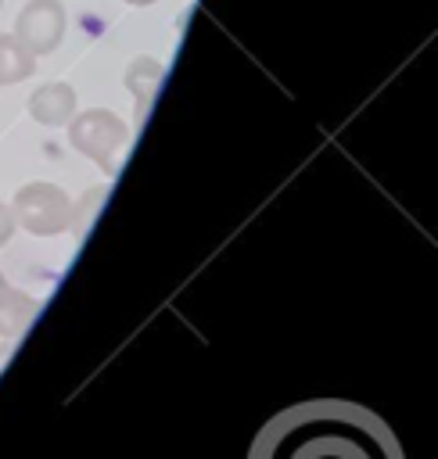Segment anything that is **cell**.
Listing matches in <instances>:
<instances>
[{
  "instance_id": "10",
  "label": "cell",
  "mask_w": 438,
  "mask_h": 459,
  "mask_svg": "<svg viewBox=\"0 0 438 459\" xmlns=\"http://www.w3.org/2000/svg\"><path fill=\"white\" fill-rule=\"evenodd\" d=\"M11 359V344H0V366Z\"/></svg>"
},
{
  "instance_id": "12",
  "label": "cell",
  "mask_w": 438,
  "mask_h": 459,
  "mask_svg": "<svg viewBox=\"0 0 438 459\" xmlns=\"http://www.w3.org/2000/svg\"><path fill=\"white\" fill-rule=\"evenodd\" d=\"M4 290H7V283H4V276H0V294H4Z\"/></svg>"
},
{
  "instance_id": "1",
  "label": "cell",
  "mask_w": 438,
  "mask_h": 459,
  "mask_svg": "<svg viewBox=\"0 0 438 459\" xmlns=\"http://www.w3.org/2000/svg\"><path fill=\"white\" fill-rule=\"evenodd\" d=\"M248 459H406L395 430L348 398H309L269 416Z\"/></svg>"
},
{
  "instance_id": "9",
  "label": "cell",
  "mask_w": 438,
  "mask_h": 459,
  "mask_svg": "<svg viewBox=\"0 0 438 459\" xmlns=\"http://www.w3.org/2000/svg\"><path fill=\"white\" fill-rule=\"evenodd\" d=\"M11 230H14V215H11V208H7V204H0V244H7Z\"/></svg>"
},
{
  "instance_id": "5",
  "label": "cell",
  "mask_w": 438,
  "mask_h": 459,
  "mask_svg": "<svg viewBox=\"0 0 438 459\" xmlns=\"http://www.w3.org/2000/svg\"><path fill=\"white\" fill-rule=\"evenodd\" d=\"M75 111V90L65 82H47L29 97V115L43 126H65Z\"/></svg>"
},
{
  "instance_id": "7",
  "label": "cell",
  "mask_w": 438,
  "mask_h": 459,
  "mask_svg": "<svg viewBox=\"0 0 438 459\" xmlns=\"http://www.w3.org/2000/svg\"><path fill=\"white\" fill-rule=\"evenodd\" d=\"M32 72V54L7 32H0V86L4 82H22Z\"/></svg>"
},
{
  "instance_id": "11",
  "label": "cell",
  "mask_w": 438,
  "mask_h": 459,
  "mask_svg": "<svg viewBox=\"0 0 438 459\" xmlns=\"http://www.w3.org/2000/svg\"><path fill=\"white\" fill-rule=\"evenodd\" d=\"M129 4H154V0H129Z\"/></svg>"
},
{
  "instance_id": "3",
  "label": "cell",
  "mask_w": 438,
  "mask_h": 459,
  "mask_svg": "<svg viewBox=\"0 0 438 459\" xmlns=\"http://www.w3.org/2000/svg\"><path fill=\"white\" fill-rule=\"evenodd\" d=\"M68 140L75 151H83L86 158H93L104 172H115V154L126 140V126L111 115V111H83L72 129H68Z\"/></svg>"
},
{
  "instance_id": "6",
  "label": "cell",
  "mask_w": 438,
  "mask_h": 459,
  "mask_svg": "<svg viewBox=\"0 0 438 459\" xmlns=\"http://www.w3.org/2000/svg\"><path fill=\"white\" fill-rule=\"evenodd\" d=\"M162 61H151V57H136L133 65H129V72H126V86L133 90V97L140 100V111L151 104V97H154V90H158V82H162Z\"/></svg>"
},
{
  "instance_id": "2",
  "label": "cell",
  "mask_w": 438,
  "mask_h": 459,
  "mask_svg": "<svg viewBox=\"0 0 438 459\" xmlns=\"http://www.w3.org/2000/svg\"><path fill=\"white\" fill-rule=\"evenodd\" d=\"M11 215L29 233H61L72 222V204L54 183H29L18 190Z\"/></svg>"
},
{
  "instance_id": "8",
  "label": "cell",
  "mask_w": 438,
  "mask_h": 459,
  "mask_svg": "<svg viewBox=\"0 0 438 459\" xmlns=\"http://www.w3.org/2000/svg\"><path fill=\"white\" fill-rule=\"evenodd\" d=\"M32 312H36V301L7 287L0 294V333H18L32 319Z\"/></svg>"
},
{
  "instance_id": "4",
  "label": "cell",
  "mask_w": 438,
  "mask_h": 459,
  "mask_svg": "<svg viewBox=\"0 0 438 459\" xmlns=\"http://www.w3.org/2000/svg\"><path fill=\"white\" fill-rule=\"evenodd\" d=\"M65 36V11L57 0H32L22 14H18V25H14V39L32 54H50Z\"/></svg>"
}]
</instances>
